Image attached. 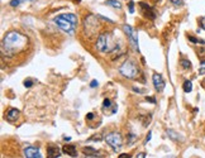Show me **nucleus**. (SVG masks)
Masks as SVG:
<instances>
[{
    "instance_id": "1",
    "label": "nucleus",
    "mask_w": 205,
    "mask_h": 158,
    "mask_svg": "<svg viewBox=\"0 0 205 158\" xmlns=\"http://www.w3.org/2000/svg\"><path fill=\"white\" fill-rule=\"evenodd\" d=\"M29 38L19 30H10L4 36L2 42V53L5 57H15L18 53L27 49Z\"/></svg>"
},
{
    "instance_id": "2",
    "label": "nucleus",
    "mask_w": 205,
    "mask_h": 158,
    "mask_svg": "<svg viewBox=\"0 0 205 158\" xmlns=\"http://www.w3.org/2000/svg\"><path fill=\"white\" fill-rule=\"evenodd\" d=\"M55 24L67 34H74L77 28V17L72 13H63L53 19Z\"/></svg>"
},
{
    "instance_id": "3",
    "label": "nucleus",
    "mask_w": 205,
    "mask_h": 158,
    "mask_svg": "<svg viewBox=\"0 0 205 158\" xmlns=\"http://www.w3.org/2000/svg\"><path fill=\"white\" fill-rule=\"evenodd\" d=\"M95 47L99 52L107 53V52H113L118 48V42L113 34V32H105L97 36Z\"/></svg>"
},
{
    "instance_id": "4",
    "label": "nucleus",
    "mask_w": 205,
    "mask_h": 158,
    "mask_svg": "<svg viewBox=\"0 0 205 158\" xmlns=\"http://www.w3.org/2000/svg\"><path fill=\"white\" fill-rule=\"evenodd\" d=\"M119 72L122 76L127 77V79H130V80H134L139 76V69L137 67V65L132 61V59H127L123 65L120 66L119 69Z\"/></svg>"
},
{
    "instance_id": "5",
    "label": "nucleus",
    "mask_w": 205,
    "mask_h": 158,
    "mask_svg": "<svg viewBox=\"0 0 205 158\" xmlns=\"http://www.w3.org/2000/svg\"><path fill=\"white\" fill-rule=\"evenodd\" d=\"M97 19H99L97 17H95L92 14H89L84 20V32H85V34H87L89 38H92V37L97 36V29H99Z\"/></svg>"
},
{
    "instance_id": "6",
    "label": "nucleus",
    "mask_w": 205,
    "mask_h": 158,
    "mask_svg": "<svg viewBox=\"0 0 205 158\" xmlns=\"http://www.w3.org/2000/svg\"><path fill=\"white\" fill-rule=\"evenodd\" d=\"M105 142L113 148L114 152H119L122 149V145H123V138H122V134L118 133V132H113V133H109L107 137H105Z\"/></svg>"
},
{
    "instance_id": "7",
    "label": "nucleus",
    "mask_w": 205,
    "mask_h": 158,
    "mask_svg": "<svg viewBox=\"0 0 205 158\" xmlns=\"http://www.w3.org/2000/svg\"><path fill=\"white\" fill-rule=\"evenodd\" d=\"M123 30L124 33L128 36L129 41H130V44L134 47L135 51H139V46H138V33L135 30H133V28L128 24H124L123 25Z\"/></svg>"
},
{
    "instance_id": "8",
    "label": "nucleus",
    "mask_w": 205,
    "mask_h": 158,
    "mask_svg": "<svg viewBox=\"0 0 205 158\" xmlns=\"http://www.w3.org/2000/svg\"><path fill=\"white\" fill-rule=\"evenodd\" d=\"M152 80H153V86H155V89H156L158 92H162L163 89H165V85H166L163 77H162L160 74H153Z\"/></svg>"
},
{
    "instance_id": "9",
    "label": "nucleus",
    "mask_w": 205,
    "mask_h": 158,
    "mask_svg": "<svg viewBox=\"0 0 205 158\" xmlns=\"http://www.w3.org/2000/svg\"><path fill=\"white\" fill-rule=\"evenodd\" d=\"M24 157L25 158H42V154L38 148L30 145V147L24 148Z\"/></svg>"
},
{
    "instance_id": "10",
    "label": "nucleus",
    "mask_w": 205,
    "mask_h": 158,
    "mask_svg": "<svg viewBox=\"0 0 205 158\" xmlns=\"http://www.w3.org/2000/svg\"><path fill=\"white\" fill-rule=\"evenodd\" d=\"M82 153L87 157H94V158H101L105 155V152H101V150H96L91 147H84L82 148Z\"/></svg>"
},
{
    "instance_id": "11",
    "label": "nucleus",
    "mask_w": 205,
    "mask_h": 158,
    "mask_svg": "<svg viewBox=\"0 0 205 158\" xmlns=\"http://www.w3.org/2000/svg\"><path fill=\"white\" fill-rule=\"evenodd\" d=\"M139 8L142 9V13H143V15H145L146 18L152 19V20L156 18V14H155L153 9H152L148 4H146V3H139Z\"/></svg>"
},
{
    "instance_id": "12",
    "label": "nucleus",
    "mask_w": 205,
    "mask_h": 158,
    "mask_svg": "<svg viewBox=\"0 0 205 158\" xmlns=\"http://www.w3.org/2000/svg\"><path fill=\"white\" fill-rule=\"evenodd\" d=\"M101 109L104 110L105 113H110V114H114L115 111H117V109H118V106H117V104H114L112 100H109V99H105L104 101H103V106H101Z\"/></svg>"
},
{
    "instance_id": "13",
    "label": "nucleus",
    "mask_w": 205,
    "mask_h": 158,
    "mask_svg": "<svg viewBox=\"0 0 205 158\" xmlns=\"http://www.w3.org/2000/svg\"><path fill=\"white\" fill-rule=\"evenodd\" d=\"M61 155V150L58 145L56 144H48L47 145V157L48 158H58Z\"/></svg>"
},
{
    "instance_id": "14",
    "label": "nucleus",
    "mask_w": 205,
    "mask_h": 158,
    "mask_svg": "<svg viewBox=\"0 0 205 158\" xmlns=\"http://www.w3.org/2000/svg\"><path fill=\"white\" fill-rule=\"evenodd\" d=\"M19 114H20V111H19L18 109L12 108V109H9V110H8V113H7V120H8V121H10V123H14V121H17V120H18Z\"/></svg>"
},
{
    "instance_id": "15",
    "label": "nucleus",
    "mask_w": 205,
    "mask_h": 158,
    "mask_svg": "<svg viewBox=\"0 0 205 158\" xmlns=\"http://www.w3.org/2000/svg\"><path fill=\"white\" fill-rule=\"evenodd\" d=\"M62 152L67 155H70V157H77V149L75 148V145H71V144H66L62 147Z\"/></svg>"
},
{
    "instance_id": "16",
    "label": "nucleus",
    "mask_w": 205,
    "mask_h": 158,
    "mask_svg": "<svg viewBox=\"0 0 205 158\" xmlns=\"http://www.w3.org/2000/svg\"><path fill=\"white\" fill-rule=\"evenodd\" d=\"M167 135H168L171 139H172V140H175V142L182 139V138H181V137H180L175 130H172V129H167Z\"/></svg>"
},
{
    "instance_id": "17",
    "label": "nucleus",
    "mask_w": 205,
    "mask_h": 158,
    "mask_svg": "<svg viewBox=\"0 0 205 158\" xmlns=\"http://www.w3.org/2000/svg\"><path fill=\"white\" fill-rule=\"evenodd\" d=\"M104 4L105 5H109V7H113L115 9H120L122 8V4H120V2H118V0H107Z\"/></svg>"
},
{
    "instance_id": "18",
    "label": "nucleus",
    "mask_w": 205,
    "mask_h": 158,
    "mask_svg": "<svg viewBox=\"0 0 205 158\" xmlns=\"http://www.w3.org/2000/svg\"><path fill=\"white\" fill-rule=\"evenodd\" d=\"M182 89H184L185 92H190V91L192 90V84H191V81H190V80H186V81L184 82V85H182Z\"/></svg>"
},
{
    "instance_id": "19",
    "label": "nucleus",
    "mask_w": 205,
    "mask_h": 158,
    "mask_svg": "<svg viewBox=\"0 0 205 158\" xmlns=\"http://www.w3.org/2000/svg\"><path fill=\"white\" fill-rule=\"evenodd\" d=\"M187 38H189V41H190L191 43H195V44H205V41L197 39V38H195V37H192V36H187Z\"/></svg>"
},
{
    "instance_id": "20",
    "label": "nucleus",
    "mask_w": 205,
    "mask_h": 158,
    "mask_svg": "<svg viewBox=\"0 0 205 158\" xmlns=\"http://www.w3.org/2000/svg\"><path fill=\"white\" fill-rule=\"evenodd\" d=\"M180 63H181V67L185 69V70H190L191 69V62L187 61V59H181Z\"/></svg>"
},
{
    "instance_id": "21",
    "label": "nucleus",
    "mask_w": 205,
    "mask_h": 158,
    "mask_svg": "<svg viewBox=\"0 0 205 158\" xmlns=\"http://www.w3.org/2000/svg\"><path fill=\"white\" fill-rule=\"evenodd\" d=\"M199 74H200V75H205V61L201 62L200 69H199Z\"/></svg>"
},
{
    "instance_id": "22",
    "label": "nucleus",
    "mask_w": 205,
    "mask_h": 158,
    "mask_svg": "<svg viewBox=\"0 0 205 158\" xmlns=\"http://www.w3.org/2000/svg\"><path fill=\"white\" fill-rule=\"evenodd\" d=\"M171 3H172L174 5H176V7H179V5H182L184 4V0H170Z\"/></svg>"
},
{
    "instance_id": "23",
    "label": "nucleus",
    "mask_w": 205,
    "mask_h": 158,
    "mask_svg": "<svg viewBox=\"0 0 205 158\" xmlns=\"http://www.w3.org/2000/svg\"><path fill=\"white\" fill-rule=\"evenodd\" d=\"M134 140H135V135H133V134H129V139H128V144H129V145H132V144L134 143Z\"/></svg>"
},
{
    "instance_id": "24",
    "label": "nucleus",
    "mask_w": 205,
    "mask_h": 158,
    "mask_svg": "<svg viewBox=\"0 0 205 158\" xmlns=\"http://www.w3.org/2000/svg\"><path fill=\"white\" fill-rule=\"evenodd\" d=\"M24 86H25V87H32V86H33V81L29 80V79L25 80V81H24Z\"/></svg>"
},
{
    "instance_id": "25",
    "label": "nucleus",
    "mask_w": 205,
    "mask_h": 158,
    "mask_svg": "<svg viewBox=\"0 0 205 158\" xmlns=\"http://www.w3.org/2000/svg\"><path fill=\"white\" fill-rule=\"evenodd\" d=\"M20 2H22V0H12V2H10V5H12V7H18V5L20 4Z\"/></svg>"
},
{
    "instance_id": "26",
    "label": "nucleus",
    "mask_w": 205,
    "mask_h": 158,
    "mask_svg": "<svg viewBox=\"0 0 205 158\" xmlns=\"http://www.w3.org/2000/svg\"><path fill=\"white\" fill-rule=\"evenodd\" d=\"M128 7H129V13H134V3L133 2H129Z\"/></svg>"
},
{
    "instance_id": "27",
    "label": "nucleus",
    "mask_w": 205,
    "mask_h": 158,
    "mask_svg": "<svg viewBox=\"0 0 205 158\" xmlns=\"http://www.w3.org/2000/svg\"><path fill=\"white\" fill-rule=\"evenodd\" d=\"M146 100H147V101H150V103H152V104H156V99H155L153 96H147V98H146Z\"/></svg>"
},
{
    "instance_id": "28",
    "label": "nucleus",
    "mask_w": 205,
    "mask_h": 158,
    "mask_svg": "<svg viewBox=\"0 0 205 158\" xmlns=\"http://www.w3.org/2000/svg\"><path fill=\"white\" fill-rule=\"evenodd\" d=\"M118 158H130V154H127V153H120Z\"/></svg>"
},
{
    "instance_id": "29",
    "label": "nucleus",
    "mask_w": 205,
    "mask_h": 158,
    "mask_svg": "<svg viewBox=\"0 0 205 158\" xmlns=\"http://www.w3.org/2000/svg\"><path fill=\"white\" fill-rule=\"evenodd\" d=\"M94 139H97V140H101V135H97V134H95L94 137H91L89 140H94Z\"/></svg>"
},
{
    "instance_id": "30",
    "label": "nucleus",
    "mask_w": 205,
    "mask_h": 158,
    "mask_svg": "<svg viewBox=\"0 0 205 158\" xmlns=\"http://www.w3.org/2000/svg\"><path fill=\"white\" fill-rule=\"evenodd\" d=\"M137 158H146V153H145V152H141V153H138V155H137Z\"/></svg>"
},
{
    "instance_id": "31",
    "label": "nucleus",
    "mask_w": 205,
    "mask_h": 158,
    "mask_svg": "<svg viewBox=\"0 0 205 158\" xmlns=\"http://www.w3.org/2000/svg\"><path fill=\"white\" fill-rule=\"evenodd\" d=\"M92 118H94V114H92V113H89V114L86 115V120H91Z\"/></svg>"
},
{
    "instance_id": "32",
    "label": "nucleus",
    "mask_w": 205,
    "mask_h": 158,
    "mask_svg": "<svg viewBox=\"0 0 205 158\" xmlns=\"http://www.w3.org/2000/svg\"><path fill=\"white\" fill-rule=\"evenodd\" d=\"M90 86H91V87H96V86H97V81H96V80H92V82L90 84Z\"/></svg>"
},
{
    "instance_id": "33",
    "label": "nucleus",
    "mask_w": 205,
    "mask_h": 158,
    "mask_svg": "<svg viewBox=\"0 0 205 158\" xmlns=\"http://www.w3.org/2000/svg\"><path fill=\"white\" fill-rule=\"evenodd\" d=\"M151 137H152V133H151V132H150V133H148V135H147V138H146V143H147V142H150V140H151Z\"/></svg>"
},
{
    "instance_id": "34",
    "label": "nucleus",
    "mask_w": 205,
    "mask_h": 158,
    "mask_svg": "<svg viewBox=\"0 0 205 158\" xmlns=\"http://www.w3.org/2000/svg\"><path fill=\"white\" fill-rule=\"evenodd\" d=\"M133 90H134L135 92H139V94H142V92H143V90H141V89H137V87H133Z\"/></svg>"
},
{
    "instance_id": "35",
    "label": "nucleus",
    "mask_w": 205,
    "mask_h": 158,
    "mask_svg": "<svg viewBox=\"0 0 205 158\" xmlns=\"http://www.w3.org/2000/svg\"><path fill=\"white\" fill-rule=\"evenodd\" d=\"M200 24H201V27L205 29V19H201V22H200Z\"/></svg>"
},
{
    "instance_id": "36",
    "label": "nucleus",
    "mask_w": 205,
    "mask_h": 158,
    "mask_svg": "<svg viewBox=\"0 0 205 158\" xmlns=\"http://www.w3.org/2000/svg\"><path fill=\"white\" fill-rule=\"evenodd\" d=\"M74 2H75V3H80V2H81V0H74Z\"/></svg>"
}]
</instances>
